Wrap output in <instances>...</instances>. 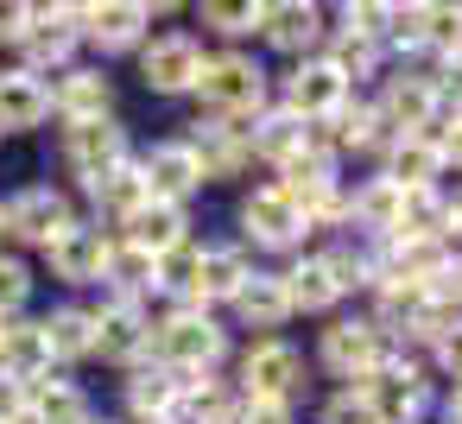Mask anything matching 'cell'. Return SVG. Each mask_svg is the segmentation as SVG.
Instances as JSON below:
<instances>
[{
  "label": "cell",
  "mask_w": 462,
  "mask_h": 424,
  "mask_svg": "<svg viewBox=\"0 0 462 424\" xmlns=\"http://www.w3.org/2000/svg\"><path fill=\"white\" fill-rule=\"evenodd\" d=\"M197 121H209V127H228V134H247L273 102V89H266V70L254 64V58H241V51H203V77H197Z\"/></svg>",
  "instance_id": "obj_1"
},
{
  "label": "cell",
  "mask_w": 462,
  "mask_h": 424,
  "mask_svg": "<svg viewBox=\"0 0 462 424\" xmlns=\"http://www.w3.org/2000/svg\"><path fill=\"white\" fill-rule=\"evenodd\" d=\"M228 355V329L197 310V304H171L159 323H152V342H146V361L171 367L178 380H197V373H216V361Z\"/></svg>",
  "instance_id": "obj_2"
},
{
  "label": "cell",
  "mask_w": 462,
  "mask_h": 424,
  "mask_svg": "<svg viewBox=\"0 0 462 424\" xmlns=\"http://www.w3.org/2000/svg\"><path fill=\"white\" fill-rule=\"evenodd\" d=\"M310 228H336V222H348V184H342V171H336V159H323V152H298L291 165H279V184H273Z\"/></svg>",
  "instance_id": "obj_3"
},
{
  "label": "cell",
  "mask_w": 462,
  "mask_h": 424,
  "mask_svg": "<svg viewBox=\"0 0 462 424\" xmlns=\"http://www.w3.org/2000/svg\"><path fill=\"white\" fill-rule=\"evenodd\" d=\"M393 355H405L374 317H336L329 329H323V342H317V361L342 380V386H367Z\"/></svg>",
  "instance_id": "obj_4"
},
{
  "label": "cell",
  "mask_w": 462,
  "mask_h": 424,
  "mask_svg": "<svg viewBox=\"0 0 462 424\" xmlns=\"http://www.w3.org/2000/svg\"><path fill=\"white\" fill-rule=\"evenodd\" d=\"M77 45H83V14H77V7H26V26H20V39H14L20 70L39 77V83H45V70H51V77L70 70Z\"/></svg>",
  "instance_id": "obj_5"
},
{
  "label": "cell",
  "mask_w": 462,
  "mask_h": 424,
  "mask_svg": "<svg viewBox=\"0 0 462 424\" xmlns=\"http://www.w3.org/2000/svg\"><path fill=\"white\" fill-rule=\"evenodd\" d=\"M77 222V209H70V197L58 190V184H26V190H14L7 203H0V235H14V241H26V247H51L64 228Z\"/></svg>",
  "instance_id": "obj_6"
},
{
  "label": "cell",
  "mask_w": 462,
  "mask_h": 424,
  "mask_svg": "<svg viewBox=\"0 0 462 424\" xmlns=\"http://www.w3.org/2000/svg\"><path fill=\"white\" fill-rule=\"evenodd\" d=\"M374 115H380V127H386L393 140H405V134H430L437 115H443V89H437V77H424V70H399V77H386Z\"/></svg>",
  "instance_id": "obj_7"
},
{
  "label": "cell",
  "mask_w": 462,
  "mask_h": 424,
  "mask_svg": "<svg viewBox=\"0 0 462 424\" xmlns=\"http://www.w3.org/2000/svg\"><path fill=\"white\" fill-rule=\"evenodd\" d=\"M304 386V355L285 342V336H260L247 355H241V399H273V405H291Z\"/></svg>",
  "instance_id": "obj_8"
},
{
  "label": "cell",
  "mask_w": 462,
  "mask_h": 424,
  "mask_svg": "<svg viewBox=\"0 0 462 424\" xmlns=\"http://www.w3.org/2000/svg\"><path fill=\"white\" fill-rule=\"evenodd\" d=\"M77 14H83V45L115 58V51H140L165 7H146V0H96V7H77Z\"/></svg>",
  "instance_id": "obj_9"
},
{
  "label": "cell",
  "mask_w": 462,
  "mask_h": 424,
  "mask_svg": "<svg viewBox=\"0 0 462 424\" xmlns=\"http://www.w3.org/2000/svg\"><path fill=\"white\" fill-rule=\"evenodd\" d=\"M203 77V45L190 32H159L140 45V83L152 96H190Z\"/></svg>",
  "instance_id": "obj_10"
},
{
  "label": "cell",
  "mask_w": 462,
  "mask_h": 424,
  "mask_svg": "<svg viewBox=\"0 0 462 424\" xmlns=\"http://www.w3.org/2000/svg\"><path fill=\"white\" fill-rule=\"evenodd\" d=\"M134 159V140H127V127L108 115V121H77V127H64V171L70 178H83V184H96L102 171H115V165H127Z\"/></svg>",
  "instance_id": "obj_11"
},
{
  "label": "cell",
  "mask_w": 462,
  "mask_h": 424,
  "mask_svg": "<svg viewBox=\"0 0 462 424\" xmlns=\"http://www.w3.org/2000/svg\"><path fill=\"white\" fill-rule=\"evenodd\" d=\"M89 310H96V355L115 361V367H140V361H146V342H152L146 304L102 291V304H89Z\"/></svg>",
  "instance_id": "obj_12"
},
{
  "label": "cell",
  "mask_w": 462,
  "mask_h": 424,
  "mask_svg": "<svg viewBox=\"0 0 462 424\" xmlns=\"http://www.w3.org/2000/svg\"><path fill=\"white\" fill-rule=\"evenodd\" d=\"M348 96H355V89H348L323 58H298V64L285 70V83H279V108H285V115H298L304 127H317L323 115H336Z\"/></svg>",
  "instance_id": "obj_13"
},
{
  "label": "cell",
  "mask_w": 462,
  "mask_h": 424,
  "mask_svg": "<svg viewBox=\"0 0 462 424\" xmlns=\"http://www.w3.org/2000/svg\"><path fill=\"white\" fill-rule=\"evenodd\" d=\"M134 165H140V178H146V197H152V203L184 209V203L203 190V171H197V159H190V146H184V140H152L146 152H134Z\"/></svg>",
  "instance_id": "obj_14"
},
{
  "label": "cell",
  "mask_w": 462,
  "mask_h": 424,
  "mask_svg": "<svg viewBox=\"0 0 462 424\" xmlns=\"http://www.w3.org/2000/svg\"><path fill=\"white\" fill-rule=\"evenodd\" d=\"M361 392L374 399L380 424H418V411L430 405V380H424V367H418L411 355H393Z\"/></svg>",
  "instance_id": "obj_15"
},
{
  "label": "cell",
  "mask_w": 462,
  "mask_h": 424,
  "mask_svg": "<svg viewBox=\"0 0 462 424\" xmlns=\"http://www.w3.org/2000/svg\"><path fill=\"white\" fill-rule=\"evenodd\" d=\"M241 235L254 241V247H266V253H291V247H304V235H310V222L266 184V190H254V197H241Z\"/></svg>",
  "instance_id": "obj_16"
},
{
  "label": "cell",
  "mask_w": 462,
  "mask_h": 424,
  "mask_svg": "<svg viewBox=\"0 0 462 424\" xmlns=\"http://www.w3.org/2000/svg\"><path fill=\"white\" fill-rule=\"evenodd\" d=\"M45 96H51V115H58L64 127H77V121H108V115H115V83H108L102 70H89V64L58 70V77L45 83Z\"/></svg>",
  "instance_id": "obj_17"
},
{
  "label": "cell",
  "mask_w": 462,
  "mask_h": 424,
  "mask_svg": "<svg viewBox=\"0 0 462 424\" xmlns=\"http://www.w3.org/2000/svg\"><path fill=\"white\" fill-rule=\"evenodd\" d=\"M260 39L273 51H285V58H317L323 39H329V26H323L317 0H273L266 20H260Z\"/></svg>",
  "instance_id": "obj_18"
},
{
  "label": "cell",
  "mask_w": 462,
  "mask_h": 424,
  "mask_svg": "<svg viewBox=\"0 0 462 424\" xmlns=\"http://www.w3.org/2000/svg\"><path fill=\"white\" fill-rule=\"evenodd\" d=\"M254 272H260V266H254V253H247L241 241H209L203 260H197V310H209V304H235L241 285H247Z\"/></svg>",
  "instance_id": "obj_19"
},
{
  "label": "cell",
  "mask_w": 462,
  "mask_h": 424,
  "mask_svg": "<svg viewBox=\"0 0 462 424\" xmlns=\"http://www.w3.org/2000/svg\"><path fill=\"white\" fill-rule=\"evenodd\" d=\"M108 235L102 228H89V222H70L51 247H45V260H51V272L64 279V285H102V266H108Z\"/></svg>",
  "instance_id": "obj_20"
},
{
  "label": "cell",
  "mask_w": 462,
  "mask_h": 424,
  "mask_svg": "<svg viewBox=\"0 0 462 424\" xmlns=\"http://www.w3.org/2000/svg\"><path fill=\"white\" fill-rule=\"evenodd\" d=\"M184 146H190L203 184H228V178H241V171L254 165V159H247V134H228V127H209V121H197V134H190Z\"/></svg>",
  "instance_id": "obj_21"
},
{
  "label": "cell",
  "mask_w": 462,
  "mask_h": 424,
  "mask_svg": "<svg viewBox=\"0 0 462 424\" xmlns=\"http://www.w3.org/2000/svg\"><path fill=\"white\" fill-rule=\"evenodd\" d=\"M121 228H127L121 241H127V247H140V253H152V260L190 241V216H184V209H171V203H140Z\"/></svg>",
  "instance_id": "obj_22"
},
{
  "label": "cell",
  "mask_w": 462,
  "mask_h": 424,
  "mask_svg": "<svg viewBox=\"0 0 462 424\" xmlns=\"http://www.w3.org/2000/svg\"><path fill=\"white\" fill-rule=\"evenodd\" d=\"M51 121V96L26 70H0V134H32Z\"/></svg>",
  "instance_id": "obj_23"
},
{
  "label": "cell",
  "mask_w": 462,
  "mask_h": 424,
  "mask_svg": "<svg viewBox=\"0 0 462 424\" xmlns=\"http://www.w3.org/2000/svg\"><path fill=\"white\" fill-rule=\"evenodd\" d=\"M304 146H310V127H304L298 115H285V108H266V115L247 127V159H266L273 171L291 165Z\"/></svg>",
  "instance_id": "obj_24"
},
{
  "label": "cell",
  "mask_w": 462,
  "mask_h": 424,
  "mask_svg": "<svg viewBox=\"0 0 462 424\" xmlns=\"http://www.w3.org/2000/svg\"><path fill=\"white\" fill-rule=\"evenodd\" d=\"M399 203H405V190L393 178H367L361 190H348V228H361L367 241H386L399 228Z\"/></svg>",
  "instance_id": "obj_25"
},
{
  "label": "cell",
  "mask_w": 462,
  "mask_h": 424,
  "mask_svg": "<svg viewBox=\"0 0 462 424\" xmlns=\"http://www.w3.org/2000/svg\"><path fill=\"white\" fill-rule=\"evenodd\" d=\"M285 279V298H291V317L298 310H310V317H323V310H336L342 304V285H336V272H329V253H304L291 272H279Z\"/></svg>",
  "instance_id": "obj_26"
},
{
  "label": "cell",
  "mask_w": 462,
  "mask_h": 424,
  "mask_svg": "<svg viewBox=\"0 0 462 424\" xmlns=\"http://www.w3.org/2000/svg\"><path fill=\"white\" fill-rule=\"evenodd\" d=\"M121 392H127L134 424H146V418H171L184 380H178L171 367H159V361H140V367H127V386H121Z\"/></svg>",
  "instance_id": "obj_27"
},
{
  "label": "cell",
  "mask_w": 462,
  "mask_h": 424,
  "mask_svg": "<svg viewBox=\"0 0 462 424\" xmlns=\"http://www.w3.org/2000/svg\"><path fill=\"white\" fill-rule=\"evenodd\" d=\"M89 392L77 380H58L45 373L39 386H26V424H89Z\"/></svg>",
  "instance_id": "obj_28"
},
{
  "label": "cell",
  "mask_w": 462,
  "mask_h": 424,
  "mask_svg": "<svg viewBox=\"0 0 462 424\" xmlns=\"http://www.w3.org/2000/svg\"><path fill=\"white\" fill-rule=\"evenodd\" d=\"M51 367H58V361H51L45 329H39V323H7V342H0V373L20 380V386H39Z\"/></svg>",
  "instance_id": "obj_29"
},
{
  "label": "cell",
  "mask_w": 462,
  "mask_h": 424,
  "mask_svg": "<svg viewBox=\"0 0 462 424\" xmlns=\"http://www.w3.org/2000/svg\"><path fill=\"white\" fill-rule=\"evenodd\" d=\"M235 317H241V329H285L291 323V298H285V279L279 272H254L247 285H241V298H235Z\"/></svg>",
  "instance_id": "obj_30"
},
{
  "label": "cell",
  "mask_w": 462,
  "mask_h": 424,
  "mask_svg": "<svg viewBox=\"0 0 462 424\" xmlns=\"http://www.w3.org/2000/svg\"><path fill=\"white\" fill-rule=\"evenodd\" d=\"M380 178H393L399 190H430V184L443 178V159H437L430 134H405V140H393V146H386V171H380Z\"/></svg>",
  "instance_id": "obj_31"
},
{
  "label": "cell",
  "mask_w": 462,
  "mask_h": 424,
  "mask_svg": "<svg viewBox=\"0 0 462 424\" xmlns=\"http://www.w3.org/2000/svg\"><path fill=\"white\" fill-rule=\"evenodd\" d=\"M45 342H51V361H89L96 355V310L89 304H58L51 317H39Z\"/></svg>",
  "instance_id": "obj_32"
},
{
  "label": "cell",
  "mask_w": 462,
  "mask_h": 424,
  "mask_svg": "<svg viewBox=\"0 0 462 424\" xmlns=\"http://www.w3.org/2000/svg\"><path fill=\"white\" fill-rule=\"evenodd\" d=\"M386 241H449V197L430 184V190H405L399 203V228Z\"/></svg>",
  "instance_id": "obj_33"
},
{
  "label": "cell",
  "mask_w": 462,
  "mask_h": 424,
  "mask_svg": "<svg viewBox=\"0 0 462 424\" xmlns=\"http://www.w3.org/2000/svg\"><path fill=\"white\" fill-rule=\"evenodd\" d=\"M83 190H89V203H96L102 216H115V222H127L140 203H152V197H146V178H140V165H134V159H127V165H115V171H102V178H96V184H83Z\"/></svg>",
  "instance_id": "obj_34"
},
{
  "label": "cell",
  "mask_w": 462,
  "mask_h": 424,
  "mask_svg": "<svg viewBox=\"0 0 462 424\" xmlns=\"http://www.w3.org/2000/svg\"><path fill=\"white\" fill-rule=\"evenodd\" d=\"M102 291H108V298H134V304H146V291H152V253L115 241V247H108V266H102Z\"/></svg>",
  "instance_id": "obj_35"
},
{
  "label": "cell",
  "mask_w": 462,
  "mask_h": 424,
  "mask_svg": "<svg viewBox=\"0 0 462 424\" xmlns=\"http://www.w3.org/2000/svg\"><path fill=\"white\" fill-rule=\"evenodd\" d=\"M197 260H203V247H197V241H184V247L159 253V260H152V291H159V298H171V304H197Z\"/></svg>",
  "instance_id": "obj_36"
},
{
  "label": "cell",
  "mask_w": 462,
  "mask_h": 424,
  "mask_svg": "<svg viewBox=\"0 0 462 424\" xmlns=\"http://www.w3.org/2000/svg\"><path fill=\"white\" fill-rule=\"evenodd\" d=\"M348 89L355 83H367V77H380V45H367V39H348V32H329L323 39V51H317Z\"/></svg>",
  "instance_id": "obj_37"
},
{
  "label": "cell",
  "mask_w": 462,
  "mask_h": 424,
  "mask_svg": "<svg viewBox=\"0 0 462 424\" xmlns=\"http://www.w3.org/2000/svg\"><path fill=\"white\" fill-rule=\"evenodd\" d=\"M424 51L430 58H462V0H424Z\"/></svg>",
  "instance_id": "obj_38"
},
{
  "label": "cell",
  "mask_w": 462,
  "mask_h": 424,
  "mask_svg": "<svg viewBox=\"0 0 462 424\" xmlns=\"http://www.w3.org/2000/svg\"><path fill=\"white\" fill-rule=\"evenodd\" d=\"M197 20H203L209 32H222V39H247V32H260V20H266V0H203Z\"/></svg>",
  "instance_id": "obj_39"
},
{
  "label": "cell",
  "mask_w": 462,
  "mask_h": 424,
  "mask_svg": "<svg viewBox=\"0 0 462 424\" xmlns=\"http://www.w3.org/2000/svg\"><path fill=\"white\" fill-rule=\"evenodd\" d=\"M386 7H393V0H348V7L336 14V20H342L336 32H348V39H367V45H380V39H386Z\"/></svg>",
  "instance_id": "obj_40"
},
{
  "label": "cell",
  "mask_w": 462,
  "mask_h": 424,
  "mask_svg": "<svg viewBox=\"0 0 462 424\" xmlns=\"http://www.w3.org/2000/svg\"><path fill=\"white\" fill-rule=\"evenodd\" d=\"M424 51V0H411V7H386V39L380 51Z\"/></svg>",
  "instance_id": "obj_41"
},
{
  "label": "cell",
  "mask_w": 462,
  "mask_h": 424,
  "mask_svg": "<svg viewBox=\"0 0 462 424\" xmlns=\"http://www.w3.org/2000/svg\"><path fill=\"white\" fill-rule=\"evenodd\" d=\"M26 298H32V266L20 253H0V317L26 310Z\"/></svg>",
  "instance_id": "obj_42"
},
{
  "label": "cell",
  "mask_w": 462,
  "mask_h": 424,
  "mask_svg": "<svg viewBox=\"0 0 462 424\" xmlns=\"http://www.w3.org/2000/svg\"><path fill=\"white\" fill-rule=\"evenodd\" d=\"M317 424H380V411H374V399H367L361 386H342V392L317 411Z\"/></svg>",
  "instance_id": "obj_43"
},
{
  "label": "cell",
  "mask_w": 462,
  "mask_h": 424,
  "mask_svg": "<svg viewBox=\"0 0 462 424\" xmlns=\"http://www.w3.org/2000/svg\"><path fill=\"white\" fill-rule=\"evenodd\" d=\"M430 146H437V159H443V171H449V165L462 171V108H449V102H443V115H437V127H430Z\"/></svg>",
  "instance_id": "obj_44"
},
{
  "label": "cell",
  "mask_w": 462,
  "mask_h": 424,
  "mask_svg": "<svg viewBox=\"0 0 462 424\" xmlns=\"http://www.w3.org/2000/svg\"><path fill=\"white\" fill-rule=\"evenodd\" d=\"M430 361L443 367V380H449V386H462V317H456V323H449V329L437 336V348H430Z\"/></svg>",
  "instance_id": "obj_45"
},
{
  "label": "cell",
  "mask_w": 462,
  "mask_h": 424,
  "mask_svg": "<svg viewBox=\"0 0 462 424\" xmlns=\"http://www.w3.org/2000/svg\"><path fill=\"white\" fill-rule=\"evenodd\" d=\"M235 424H298L291 405H273V399H241V418Z\"/></svg>",
  "instance_id": "obj_46"
},
{
  "label": "cell",
  "mask_w": 462,
  "mask_h": 424,
  "mask_svg": "<svg viewBox=\"0 0 462 424\" xmlns=\"http://www.w3.org/2000/svg\"><path fill=\"white\" fill-rule=\"evenodd\" d=\"M0 424H26V386L0 373Z\"/></svg>",
  "instance_id": "obj_47"
},
{
  "label": "cell",
  "mask_w": 462,
  "mask_h": 424,
  "mask_svg": "<svg viewBox=\"0 0 462 424\" xmlns=\"http://www.w3.org/2000/svg\"><path fill=\"white\" fill-rule=\"evenodd\" d=\"M20 26H26V7H20V0H0V45H14Z\"/></svg>",
  "instance_id": "obj_48"
},
{
  "label": "cell",
  "mask_w": 462,
  "mask_h": 424,
  "mask_svg": "<svg viewBox=\"0 0 462 424\" xmlns=\"http://www.w3.org/2000/svg\"><path fill=\"white\" fill-rule=\"evenodd\" d=\"M443 424H462V386H449V399H443Z\"/></svg>",
  "instance_id": "obj_49"
},
{
  "label": "cell",
  "mask_w": 462,
  "mask_h": 424,
  "mask_svg": "<svg viewBox=\"0 0 462 424\" xmlns=\"http://www.w3.org/2000/svg\"><path fill=\"white\" fill-rule=\"evenodd\" d=\"M449 241H462V190L449 197Z\"/></svg>",
  "instance_id": "obj_50"
},
{
  "label": "cell",
  "mask_w": 462,
  "mask_h": 424,
  "mask_svg": "<svg viewBox=\"0 0 462 424\" xmlns=\"http://www.w3.org/2000/svg\"><path fill=\"white\" fill-rule=\"evenodd\" d=\"M7 323H14V317H0V342H7Z\"/></svg>",
  "instance_id": "obj_51"
},
{
  "label": "cell",
  "mask_w": 462,
  "mask_h": 424,
  "mask_svg": "<svg viewBox=\"0 0 462 424\" xmlns=\"http://www.w3.org/2000/svg\"><path fill=\"white\" fill-rule=\"evenodd\" d=\"M146 424H171V418H146Z\"/></svg>",
  "instance_id": "obj_52"
},
{
  "label": "cell",
  "mask_w": 462,
  "mask_h": 424,
  "mask_svg": "<svg viewBox=\"0 0 462 424\" xmlns=\"http://www.w3.org/2000/svg\"><path fill=\"white\" fill-rule=\"evenodd\" d=\"M89 424H115V418H89Z\"/></svg>",
  "instance_id": "obj_53"
}]
</instances>
